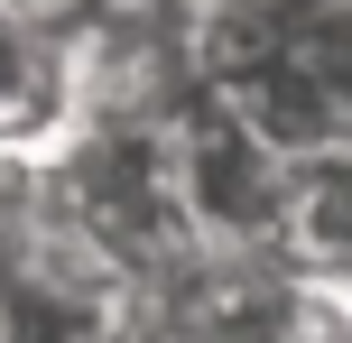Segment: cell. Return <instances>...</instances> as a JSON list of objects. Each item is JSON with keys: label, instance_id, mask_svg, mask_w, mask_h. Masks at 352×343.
Here are the masks:
<instances>
[{"label": "cell", "instance_id": "cell-2", "mask_svg": "<svg viewBox=\"0 0 352 343\" xmlns=\"http://www.w3.org/2000/svg\"><path fill=\"white\" fill-rule=\"evenodd\" d=\"M287 260L316 278L352 288V140L297 158V195H287Z\"/></svg>", "mask_w": 352, "mask_h": 343}, {"label": "cell", "instance_id": "cell-3", "mask_svg": "<svg viewBox=\"0 0 352 343\" xmlns=\"http://www.w3.org/2000/svg\"><path fill=\"white\" fill-rule=\"evenodd\" d=\"M10 10H19V19H37V28L56 37V47H84V37L102 28V19L121 10V0H10Z\"/></svg>", "mask_w": 352, "mask_h": 343}, {"label": "cell", "instance_id": "cell-1", "mask_svg": "<svg viewBox=\"0 0 352 343\" xmlns=\"http://www.w3.org/2000/svg\"><path fill=\"white\" fill-rule=\"evenodd\" d=\"M74 121H84L74 47H56L37 19L0 0V158H47Z\"/></svg>", "mask_w": 352, "mask_h": 343}]
</instances>
